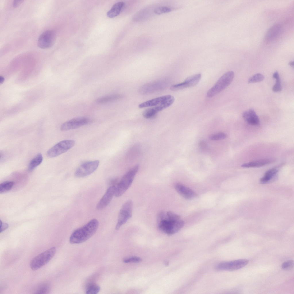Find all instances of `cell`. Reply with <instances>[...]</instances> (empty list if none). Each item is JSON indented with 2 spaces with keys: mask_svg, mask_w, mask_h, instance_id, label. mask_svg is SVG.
I'll list each match as a JSON object with an SVG mask.
<instances>
[{
  "mask_svg": "<svg viewBox=\"0 0 294 294\" xmlns=\"http://www.w3.org/2000/svg\"><path fill=\"white\" fill-rule=\"evenodd\" d=\"M157 226L158 229L169 235L173 234L178 231L184 226V221L180 219L175 221L170 219L167 213L164 211L159 212L157 216Z\"/></svg>",
  "mask_w": 294,
  "mask_h": 294,
  "instance_id": "obj_2",
  "label": "cell"
},
{
  "mask_svg": "<svg viewBox=\"0 0 294 294\" xmlns=\"http://www.w3.org/2000/svg\"><path fill=\"white\" fill-rule=\"evenodd\" d=\"M171 11V9L169 7L161 6L156 8L154 10V12L156 14L158 15L168 13Z\"/></svg>",
  "mask_w": 294,
  "mask_h": 294,
  "instance_id": "obj_28",
  "label": "cell"
},
{
  "mask_svg": "<svg viewBox=\"0 0 294 294\" xmlns=\"http://www.w3.org/2000/svg\"><path fill=\"white\" fill-rule=\"evenodd\" d=\"M8 227V225L6 223L2 222L0 220V233H1L7 229Z\"/></svg>",
  "mask_w": 294,
  "mask_h": 294,
  "instance_id": "obj_34",
  "label": "cell"
},
{
  "mask_svg": "<svg viewBox=\"0 0 294 294\" xmlns=\"http://www.w3.org/2000/svg\"><path fill=\"white\" fill-rule=\"evenodd\" d=\"M100 288L98 285H95L90 286L87 289L86 293L87 294H96L100 291Z\"/></svg>",
  "mask_w": 294,
  "mask_h": 294,
  "instance_id": "obj_29",
  "label": "cell"
},
{
  "mask_svg": "<svg viewBox=\"0 0 294 294\" xmlns=\"http://www.w3.org/2000/svg\"><path fill=\"white\" fill-rule=\"evenodd\" d=\"M273 78L275 80L280 78L279 74L277 71L274 72L273 75Z\"/></svg>",
  "mask_w": 294,
  "mask_h": 294,
  "instance_id": "obj_37",
  "label": "cell"
},
{
  "mask_svg": "<svg viewBox=\"0 0 294 294\" xmlns=\"http://www.w3.org/2000/svg\"><path fill=\"white\" fill-rule=\"evenodd\" d=\"M282 88L280 78L276 80V82L272 88L273 91L274 92H280Z\"/></svg>",
  "mask_w": 294,
  "mask_h": 294,
  "instance_id": "obj_33",
  "label": "cell"
},
{
  "mask_svg": "<svg viewBox=\"0 0 294 294\" xmlns=\"http://www.w3.org/2000/svg\"><path fill=\"white\" fill-rule=\"evenodd\" d=\"M91 122V120L87 117L75 118L63 123L61 126L60 129L62 131H65L75 129L88 124Z\"/></svg>",
  "mask_w": 294,
  "mask_h": 294,
  "instance_id": "obj_11",
  "label": "cell"
},
{
  "mask_svg": "<svg viewBox=\"0 0 294 294\" xmlns=\"http://www.w3.org/2000/svg\"><path fill=\"white\" fill-rule=\"evenodd\" d=\"M289 65H290V66H291L292 67H293V66H294V62H293V61H291L289 63Z\"/></svg>",
  "mask_w": 294,
  "mask_h": 294,
  "instance_id": "obj_40",
  "label": "cell"
},
{
  "mask_svg": "<svg viewBox=\"0 0 294 294\" xmlns=\"http://www.w3.org/2000/svg\"><path fill=\"white\" fill-rule=\"evenodd\" d=\"M164 264L165 266H167L169 265V262L168 261L166 260L164 262Z\"/></svg>",
  "mask_w": 294,
  "mask_h": 294,
  "instance_id": "obj_39",
  "label": "cell"
},
{
  "mask_svg": "<svg viewBox=\"0 0 294 294\" xmlns=\"http://www.w3.org/2000/svg\"><path fill=\"white\" fill-rule=\"evenodd\" d=\"M120 94H116L104 96L97 99L96 102L102 104L114 101L119 100L122 97Z\"/></svg>",
  "mask_w": 294,
  "mask_h": 294,
  "instance_id": "obj_22",
  "label": "cell"
},
{
  "mask_svg": "<svg viewBox=\"0 0 294 294\" xmlns=\"http://www.w3.org/2000/svg\"><path fill=\"white\" fill-rule=\"evenodd\" d=\"M294 265L293 260H290L284 262L282 264V268L284 270H290L292 269Z\"/></svg>",
  "mask_w": 294,
  "mask_h": 294,
  "instance_id": "obj_31",
  "label": "cell"
},
{
  "mask_svg": "<svg viewBox=\"0 0 294 294\" xmlns=\"http://www.w3.org/2000/svg\"><path fill=\"white\" fill-rule=\"evenodd\" d=\"M125 5L123 1H119L115 3L107 13V17L113 18L118 16L120 13Z\"/></svg>",
  "mask_w": 294,
  "mask_h": 294,
  "instance_id": "obj_21",
  "label": "cell"
},
{
  "mask_svg": "<svg viewBox=\"0 0 294 294\" xmlns=\"http://www.w3.org/2000/svg\"><path fill=\"white\" fill-rule=\"evenodd\" d=\"M166 84L165 81H156L143 86L141 91L144 94L154 92L163 89L165 86Z\"/></svg>",
  "mask_w": 294,
  "mask_h": 294,
  "instance_id": "obj_15",
  "label": "cell"
},
{
  "mask_svg": "<svg viewBox=\"0 0 294 294\" xmlns=\"http://www.w3.org/2000/svg\"><path fill=\"white\" fill-rule=\"evenodd\" d=\"M281 30V27L279 24L272 26L267 32L265 37L266 41L269 42L276 39L279 35Z\"/></svg>",
  "mask_w": 294,
  "mask_h": 294,
  "instance_id": "obj_18",
  "label": "cell"
},
{
  "mask_svg": "<svg viewBox=\"0 0 294 294\" xmlns=\"http://www.w3.org/2000/svg\"><path fill=\"white\" fill-rule=\"evenodd\" d=\"M249 261L246 259H240L219 263L216 266L218 270L232 271L240 269L246 265Z\"/></svg>",
  "mask_w": 294,
  "mask_h": 294,
  "instance_id": "obj_10",
  "label": "cell"
},
{
  "mask_svg": "<svg viewBox=\"0 0 294 294\" xmlns=\"http://www.w3.org/2000/svg\"><path fill=\"white\" fill-rule=\"evenodd\" d=\"M50 290V287L47 283H44L39 286L34 291V293L45 294L48 293Z\"/></svg>",
  "mask_w": 294,
  "mask_h": 294,
  "instance_id": "obj_25",
  "label": "cell"
},
{
  "mask_svg": "<svg viewBox=\"0 0 294 294\" xmlns=\"http://www.w3.org/2000/svg\"><path fill=\"white\" fill-rule=\"evenodd\" d=\"M14 183L12 181L4 182L0 185V193H3L11 189L13 187Z\"/></svg>",
  "mask_w": 294,
  "mask_h": 294,
  "instance_id": "obj_24",
  "label": "cell"
},
{
  "mask_svg": "<svg viewBox=\"0 0 294 294\" xmlns=\"http://www.w3.org/2000/svg\"><path fill=\"white\" fill-rule=\"evenodd\" d=\"M244 120L248 124L252 125H257L259 124V118L255 111L250 109L244 112L242 114Z\"/></svg>",
  "mask_w": 294,
  "mask_h": 294,
  "instance_id": "obj_16",
  "label": "cell"
},
{
  "mask_svg": "<svg viewBox=\"0 0 294 294\" xmlns=\"http://www.w3.org/2000/svg\"><path fill=\"white\" fill-rule=\"evenodd\" d=\"M133 203L131 200L126 202L122 206L118 216L115 229L118 230L131 217L132 214Z\"/></svg>",
  "mask_w": 294,
  "mask_h": 294,
  "instance_id": "obj_7",
  "label": "cell"
},
{
  "mask_svg": "<svg viewBox=\"0 0 294 294\" xmlns=\"http://www.w3.org/2000/svg\"><path fill=\"white\" fill-rule=\"evenodd\" d=\"M158 113L154 107L145 110L143 111L142 115L144 118L149 119L154 117Z\"/></svg>",
  "mask_w": 294,
  "mask_h": 294,
  "instance_id": "obj_26",
  "label": "cell"
},
{
  "mask_svg": "<svg viewBox=\"0 0 294 294\" xmlns=\"http://www.w3.org/2000/svg\"><path fill=\"white\" fill-rule=\"evenodd\" d=\"M172 96V95H169L156 98L139 104L138 107L142 108L147 107H155L169 99Z\"/></svg>",
  "mask_w": 294,
  "mask_h": 294,
  "instance_id": "obj_17",
  "label": "cell"
},
{
  "mask_svg": "<svg viewBox=\"0 0 294 294\" xmlns=\"http://www.w3.org/2000/svg\"><path fill=\"white\" fill-rule=\"evenodd\" d=\"M56 252V247H53L35 257L30 263L31 269L36 270L45 265L53 258Z\"/></svg>",
  "mask_w": 294,
  "mask_h": 294,
  "instance_id": "obj_5",
  "label": "cell"
},
{
  "mask_svg": "<svg viewBox=\"0 0 294 294\" xmlns=\"http://www.w3.org/2000/svg\"><path fill=\"white\" fill-rule=\"evenodd\" d=\"M56 36L55 32L48 30L43 32L39 36L37 42L38 46L42 49L49 48L54 44Z\"/></svg>",
  "mask_w": 294,
  "mask_h": 294,
  "instance_id": "obj_9",
  "label": "cell"
},
{
  "mask_svg": "<svg viewBox=\"0 0 294 294\" xmlns=\"http://www.w3.org/2000/svg\"><path fill=\"white\" fill-rule=\"evenodd\" d=\"M139 169L138 165H136L130 169L124 175L115 187V196L119 197L121 196L129 188Z\"/></svg>",
  "mask_w": 294,
  "mask_h": 294,
  "instance_id": "obj_3",
  "label": "cell"
},
{
  "mask_svg": "<svg viewBox=\"0 0 294 294\" xmlns=\"http://www.w3.org/2000/svg\"><path fill=\"white\" fill-rule=\"evenodd\" d=\"M99 164L98 160L89 161L81 164L76 169L75 175L77 177H82L88 176L94 172Z\"/></svg>",
  "mask_w": 294,
  "mask_h": 294,
  "instance_id": "obj_8",
  "label": "cell"
},
{
  "mask_svg": "<svg viewBox=\"0 0 294 294\" xmlns=\"http://www.w3.org/2000/svg\"><path fill=\"white\" fill-rule=\"evenodd\" d=\"M201 77V74H198L190 76L187 78L183 82L172 85L171 89L173 91H177L194 86L199 83Z\"/></svg>",
  "mask_w": 294,
  "mask_h": 294,
  "instance_id": "obj_12",
  "label": "cell"
},
{
  "mask_svg": "<svg viewBox=\"0 0 294 294\" xmlns=\"http://www.w3.org/2000/svg\"><path fill=\"white\" fill-rule=\"evenodd\" d=\"M23 1H14L13 3V6L14 7H16L21 4Z\"/></svg>",
  "mask_w": 294,
  "mask_h": 294,
  "instance_id": "obj_36",
  "label": "cell"
},
{
  "mask_svg": "<svg viewBox=\"0 0 294 294\" xmlns=\"http://www.w3.org/2000/svg\"><path fill=\"white\" fill-rule=\"evenodd\" d=\"M98 226L99 223L97 219H93L90 220L72 233L69 238L70 243L78 244L85 241L95 233Z\"/></svg>",
  "mask_w": 294,
  "mask_h": 294,
  "instance_id": "obj_1",
  "label": "cell"
},
{
  "mask_svg": "<svg viewBox=\"0 0 294 294\" xmlns=\"http://www.w3.org/2000/svg\"><path fill=\"white\" fill-rule=\"evenodd\" d=\"M43 157L42 155L39 153L34 157L30 161L28 167V170L31 172L33 171L42 162Z\"/></svg>",
  "mask_w": 294,
  "mask_h": 294,
  "instance_id": "obj_23",
  "label": "cell"
},
{
  "mask_svg": "<svg viewBox=\"0 0 294 294\" xmlns=\"http://www.w3.org/2000/svg\"><path fill=\"white\" fill-rule=\"evenodd\" d=\"M199 146L200 149L203 150H205L207 147L206 143L204 141H201L199 143Z\"/></svg>",
  "mask_w": 294,
  "mask_h": 294,
  "instance_id": "obj_35",
  "label": "cell"
},
{
  "mask_svg": "<svg viewBox=\"0 0 294 294\" xmlns=\"http://www.w3.org/2000/svg\"><path fill=\"white\" fill-rule=\"evenodd\" d=\"M174 187L177 192L186 199H192L198 196V194L194 191L181 183H176Z\"/></svg>",
  "mask_w": 294,
  "mask_h": 294,
  "instance_id": "obj_14",
  "label": "cell"
},
{
  "mask_svg": "<svg viewBox=\"0 0 294 294\" xmlns=\"http://www.w3.org/2000/svg\"><path fill=\"white\" fill-rule=\"evenodd\" d=\"M234 76V73L233 71L225 73L208 91L207 97L212 98L223 91L231 84Z\"/></svg>",
  "mask_w": 294,
  "mask_h": 294,
  "instance_id": "obj_4",
  "label": "cell"
},
{
  "mask_svg": "<svg viewBox=\"0 0 294 294\" xmlns=\"http://www.w3.org/2000/svg\"><path fill=\"white\" fill-rule=\"evenodd\" d=\"M75 144V141L72 140L61 141L48 150L47 156L48 157L51 158L57 156L70 149Z\"/></svg>",
  "mask_w": 294,
  "mask_h": 294,
  "instance_id": "obj_6",
  "label": "cell"
},
{
  "mask_svg": "<svg viewBox=\"0 0 294 294\" xmlns=\"http://www.w3.org/2000/svg\"><path fill=\"white\" fill-rule=\"evenodd\" d=\"M115 187L114 186H111L108 188L96 205V208L97 210H102L109 204L115 196Z\"/></svg>",
  "mask_w": 294,
  "mask_h": 294,
  "instance_id": "obj_13",
  "label": "cell"
},
{
  "mask_svg": "<svg viewBox=\"0 0 294 294\" xmlns=\"http://www.w3.org/2000/svg\"><path fill=\"white\" fill-rule=\"evenodd\" d=\"M278 171V167H274L268 170L261 178L260 182L262 184L270 182L276 178Z\"/></svg>",
  "mask_w": 294,
  "mask_h": 294,
  "instance_id": "obj_19",
  "label": "cell"
},
{
  "mask_svg": "<svg viewBox=\"0 0 294 294\" xmlns=\"http://www.w3.org/2000/svg\"><path fill=\"white\" fill-rule=\"evenodd\" d=\"M142 259L140 258L137 257H133L129 258H125L123 260V262L126 263L131 262L138 263L141 262Z\"/></svg>",
  "mask_w": 294,
  "mask_h": 294,
  "instance_id": "obj_32",
  "label": "cell"
},
{
  "mask_svg": "<svg viewBox=\"0 0 294 294\" xmlns=\"http://www.w3.org/2000/svg\"><path fill=\"white\" fill-rule=\"evenodd\" d=\"M274 160L273 159L270 158L261 159L243 164L241 167L244 168L259 167L270 163Z\"/></svg>",
  "mask_w": 294,
  "mask_h": 294,
  "instance_id": "obj_20",
  "label": "cell"
},
{
  "mask_svg": "<svg viewBox=\"0 0 294 294\" xmlns=\"http://www.w3.org/2000/svg\"><path fill=\"white\" fill-rule=\"evenodd\" d=\"M264 79V76L261 74H256L250 78L248 80L249 83L259 82L263 81Z\"/></svg>",
  "mask_w": 294,
  "mask_h": 294,
  "instance_id": "obj_27",
  "label": "cell"
},
{
  "mask_svg": "<svg viewBox=\"0 0 294 294\" xmlns=\"http://www.w3.org/2000/svg\"><path fill=\"white\" fill-rule=\"evenodd\" d=\"M4 78L3 76H1L0 77V83L1 84L3 83L4 81Z\"/></svg>",
  "mask_w": 294,
  "mask_h": 294,
  "instance_id": "obj_38",
  "label": "cell"
},
{
  "mask_svg": "<svg viewBox=\"0 0 294 294\" xmlns=\"http://www.w3.org/2000/svg\"><path fill=\"white\" fill-rule=\"evenodd\" d=\"M226 137L227 135L225 133L223 132H219L211 135L210 139L212 140H218L224 139Z\"/></svg>",
  "mask_w": 294,
  "mask_h": 294,
  "instance_id": "obj_30",
  "label": "cell"
}]
</instances>
